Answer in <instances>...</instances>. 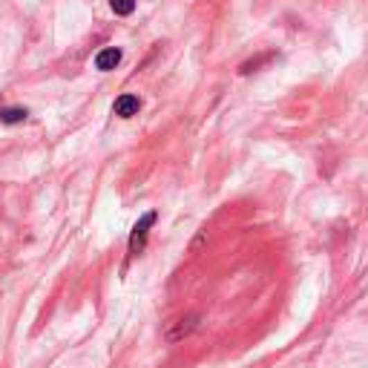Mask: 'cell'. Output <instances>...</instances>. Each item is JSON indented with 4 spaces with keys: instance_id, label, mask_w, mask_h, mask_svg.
Returning a JSON list of instances; mask_svg holds the SVG:
<instances>
[{
    "instance_id": "4",
    "label": "cell",
    "mask_w": 368,
    "mask_h": 368,
    "mask_svg": "<svg viewBox=\"0 0 368 368\" xmlns=\"http://www.w3.org/2000/svg\"><path fill=\"white\" fill-rule=\"evenodd\" d=\"M193 331H196V317H187V319H179L164 337H167V342H179V340H184Z\"/></svg>"
},
{
    "instance_id": "2",
    "label": "cell",
    "mask_w": 368,
    "mask_h": 368,
    "mask_svg": "<svg viewBox=\"0 0 368 368\" xmlns=\"http://www.w3.org/2000/svg\"><path fill=\"white\" fill-rule=\"evenodd\" d=\"M139 109H141V101L135 95H121V98H115V107H112L119 119H132V115H139Z\"/></svg>"
},
{
    "instance_id": "3",
    "label": "cell",
    "mask_w": 368,
    "mask_h": 368,
    "mask_svg": "<svg viewBox=\"0 0 368 368\" xmlns=\"http://www.w3.org/2000/svg\"><path fill=\"white\" fill-rule=\"evenodd\" d=\"M119 64H121V49H115V46L101 49L98 55H95V69H101V72H109Z\"/></svg>"
},
{
    "instance_id": "6",
    "label": "cell",
    "mask_w": 368,
    "mask_h": 368,
    "mask_svg": "<svg viewBox=\"0 0 368 368\" xmlns=\"http://www.w3.org/2000/svg\"><path fill=\"white\" fill-rule=\"evenodd\" d=\"M109 6H112L115 15H132L135 0H109Z\"/></svg>"
},
{
    "instance_id": "5",
    "label": "cell",
    "mask_w": 368,
    "mask_h": 368,
    "mask_svg": "<svg viewBox=\"0 0 368 368\" xmlns=\"http://www.w3.org/2000/svg\"><path fill=\"white\" fill-rule=\"evenodd\" d=\"M26 115H29L26 107H6V109H0V121L3 124H21V121H26Z\"/></svg>"
},
{
    "instance_id": "1",
    "label": "cell",
    "mask_w": 368,
    "mask_h": 368,
    "mask_svg": "<svg viewBox=\"0 0 368 368\" xmlns=\"http://www.w3.org/2000/svg\"><path fill=\"white\" fill-rule=\"evenodd\" d=\"M156 213H144V216L139 219V222H135V227H132V234H130V254L135 256V254H141V250H144V242H147V234H150V227L152 225H156Z\"/></svg>"
}]
</instances>
